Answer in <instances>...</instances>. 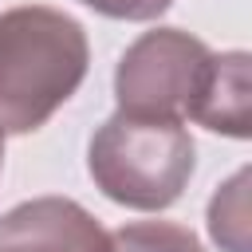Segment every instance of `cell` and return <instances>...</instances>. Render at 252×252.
<instances>
[{
  "label": "cell",
  "mask_w": 252,
  "mask_h": 252,
  "mask_svg": "<svg viewBox=\"0 0 252 252\" xmlns=\"http://www.w3.org/2000/svg\"><path fill=\"white\" fill-rule=\"evenodd\" d=\"M106 252H205L201 240L169 220H138L106 232Z\"/></svg>",
  "instance_id": "7"
},
{
  "label": "cell",
  "mask_w": 252,
  "mask_h": 252,
  "mask_svg": "<svg viewBox=\"0 0 252 252\" xmlns=\"http://www.w3.org/2000/svg\"><path fill=\"white\" fill-rule=\"evenodd\" d=\"M0 252H106V232L79 201L35 197L0 217Z\"/></svg>",
  "instance_id": "4"
},
{
  "label": "cell",
  "mask_w": 252,
  "mask_h": 252,
  "mask_svg": "<svg viewBox=\"0 0 252 252\" xmlns=\"http://www.w3.org/2000/svg\"><path fill=\"white\" fill-rule=\"evenodd\" d=\"M193 154L197 150L185 122L118 110L94 130L87 146V169L114 205L158 213L169 209L189 185L197 165Z\"/></svg>",
  "instance_id": "2"
},
{
  "label": "cell",
  "mask_w": 252,
  "mask_h": 252,
  "mask_svg": "<svg viewBox=\"0 0 252 252\" xmlns=\"http://www.w3.org/2000/svg\"><path fill=\"white\" fill-rule=\"evenodd\" d=\"M91 47L75 16L43 4L0 12V130H39L87 79Z\"/></svg>",
  "instance_id": "1"
},
{
  "label": "cell",
  "mask_w": 252,
  "mask_h": 252,
  "mask_svg": "<svg viewBox=\"0 0 252 252\" xmlns=\"http://www.w3.org/2000/svg\"><path fill=\"white\" fill-rule=\"evenodd\" d=\"M209 232L224 252H248V169L224 181L209 201Z\"/></svg>",
  "instance_id": "6"
},
{
  "label": "cell",
  "mask_w": 252,
  "mask_h": 252,
  "mask_svg": "<svg viewBox=\"0 0 252 252\" xmlns=\"http://www.w3.org/2000/svg\"><path fill=\"white\" fill-rule=\"evenodd\" d=\"M197 126L228 138H248L252 130V83H248V51H224L213 55L209 83L193 106Z\"/></svg>",
  "instance_id": "5"
},
{
  "label": "cell",
  "mask_w": 252,
  "mask_h": 252,
  "mask_svg": "<svg viewBox=\"0 0 252 252\" xmlns=\"http://www.w3.org/2000/svg\"><path fill=\"white\" fill-rule=\"evenodd\" d=\"M0 161H4V130H0Z\"/></svg>",
  "instance_id": "9"
},
{
  "label": "cell",
  "mask_w": 252,
  "mask_h": 252,
  "mask_svg": "<svg viewBox=\"0 0 252 252\" xmlns=\"http://www.w3.org/2000/svg\"><path fill=\"white\" fill-rule=\"evenodd\" d=\"M110 20H158L173 0H79Z\"/></svg>",
  "instance_id": "8"
},
{
  "label": "cell",
  "mask_w": 252,
  "mask_h": 252,
  "mask_svg": "<svg viewBox=\"0 0 252 252\" xmlns=\"http://www.w3.org/2000/svg\"><path fill=\"white\" fill-rule=\"evenodd\" d=\"M213 51L181 32V28H154L138 35L114 71L118 110L154 114V118H193V106L209 83Z\"/></svg>",
  "instance_id": "3"
}]
</instances>
